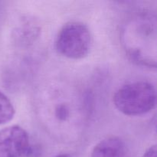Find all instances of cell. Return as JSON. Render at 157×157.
Returning <instances> with one entry per match:
<instances>
[{"mask_svg":"<svg viewBox=\"0 0 157 157\" xmlns=\"http://www.w3.org/2000/svg\"><path fill=\"white\" fill-rule=\"evenodd\" d=\"M123 44L129 58L144 67H156V21L149 12L133 17L123 31Z\"/></svg>","mask_w":157,"mask_h":157,"instance_id":"obj_1","label":"cell"},{"mask_svg":"<svg viewBox=\"0 0 157 157\" xmlns=\"http://www.w3.org/2000/svg\"><path fill=\"white\" fill-rule=\"evenodd\" d=\"M113 101L116 108L127 116L145 114L156 107V88L147 81L129 83L117 90Z\"/></svg>","mask_w":157,"mask_h":157,"instance_id":"obj_2","label":"cell"},{"mask_svg":"<svg viewBox=\"0 0 157 157\" xmlns=\"http://www.w3.org/2000/svg\"><path fill=\"white\" fill-rule=\"evenodd\" d=\"M92 38L87 25L79 21L67 22L60 29L55 41L58 53L70 59H82L91 49Z\"/></svg>","mask_w":157,"mask_h":157,"instance_id":"obj_3","label":"cell"},{"mask_svg":"<svg viewBox=\"0 0 157 157\" xmlns=\"http://www.w3.org/2000/svg\"><path fill=\"white\" fill-rule=\"evenodd\" d=\"M34 150L27 132L18 125L0 130V157H30Z\"/></svg>","mask_w":157,"mask_h":157,"instance_id":"obj_4","label":"cell"},{"mask_svg":"<svg viewBox=\"0 0 157 157\" xmlns=\"http://www.w3.org/2000/svg\"><path fill=\"white\" fill-rule=\"evenodd\" d=\"M90 157H127L125 144L117 136H109L95 145Z\"/></svg>","mask_w":157,"mask_h":157,"instance_id":"obj_5","label":"cell"},{"mask_svg":"<svg viewBox=\"0 0 157 157\" xmlns=\"http://www.w3.org/2000/svg\"><path fill=\"white\" fill-rule=\"evenodd\" d=\"M15 115V109L10 100L0 90V124L12 121Z\"/></svg>","mask_w":157,"mask_h":157,"instance_id":"obj_6","label":"cell"},{"mask_svg":"<svg viewBox=\"0 0 157 157\" xmlns=\"http://www.w3.org/2000/svg\"><path fill=\"white\" fill-rule=\"evenodd\" d=\"M55 116L59 121H66L70 116V110L67 105L64 104H58L55 110Z\"/></svg>","mask_w":157,"mask_h":157,"instance_id":"obj_7","label":"cell"},{"mask_svg":"<svg viewBox=\"0 0 157 157\" xmlns=\"http://www.w3.org/2000/svg\"><path fill=\"white\" fill-rule=\"evenodd\" d=\"M156 146L153 145L149 147L144 153L143 157H156Z\"/></svg>","mask_w":157,"mask_h":157,"instance_id":"obj_8","label":"cell"},{"mask_svg":"<svg viewBox=\"0 0 157 157\" xmlns=\"http://www.w3.org/2000/svg\"><path fill=\"white\" fill-rule=\"evenodd\" d=\"M55 157H71L70 155L68 154H65V153H63V154H59L58 156H55Z\"/></svg>","mask_w":157,"mask_h":157,"instance_id":"obj_9","label":"cell"}]
</instances>
